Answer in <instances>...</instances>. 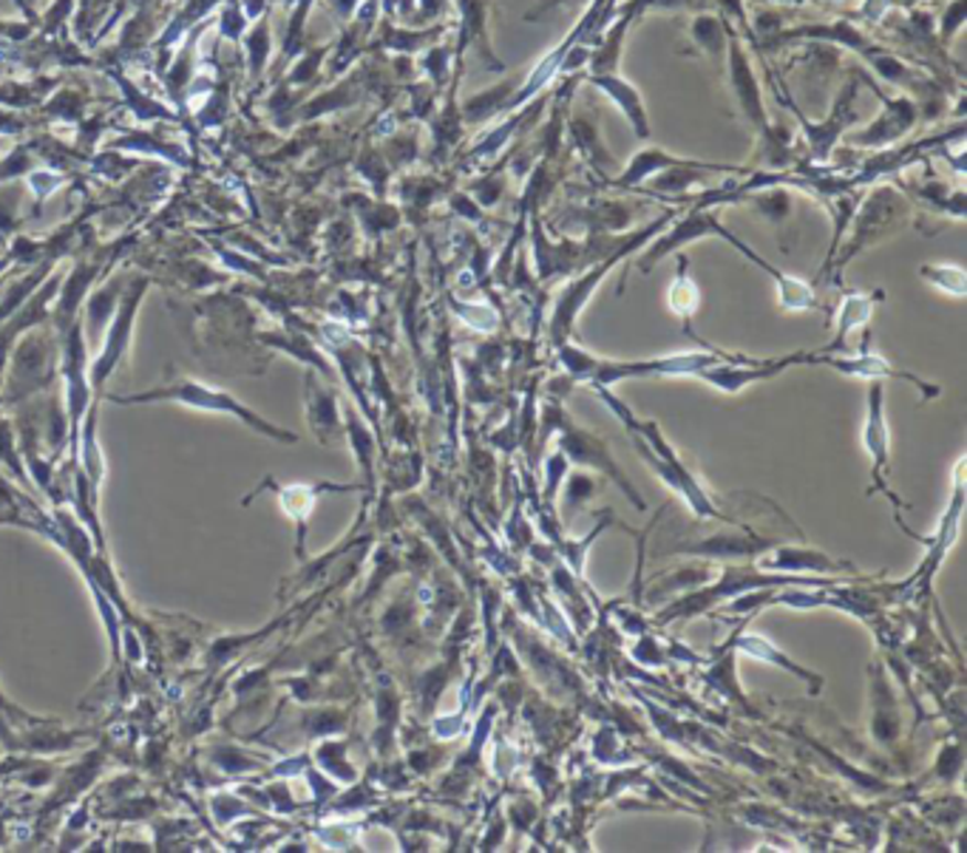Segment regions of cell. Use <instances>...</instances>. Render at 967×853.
Returning a JSON list of instances; mask_svg holds the SVG:
<instances>
[{"label":"cell","mask_w":967,"mask_h":853,"mask_svg":"<svg viewBox=\"0 0 967 853\" xmlns=\"http://www.w3.org/2000/svg\"><path fill=\"white\" fill-rule=\"evenodd\" d=\"M860 86H862L860 74L857 72L848 74V79L842 83L840 94H837L835 106L828 108L826 119L815 122V119H806V114L797 108L795 99L788 97V91L777 88L775 77H772V94H775L781 106H786L788 111H792V117H795L797 126H801L803 139H806V151H808L806 162H812V165H823V162H828V159H831V153H835L837 142H840V139L848 133V128H855L857 122H860V114H857V108H855Z\"/></svg>","instance_id":"obj_1"},{"label":"cell","mask_w":967,"mask_h":853,"mask_svg":"<svg viewBox=\"0 0 967 853\" xmlns=\"http://www.w3.org/2000/svg\"><path fill=\"white\" fill-rule=\"evenodd\" d=\"M117 403H148V400H173V403H182V406H191V409H202V411H219V414H233L239 417L241 423L256 429L259 434L272 436V440H284V443H296V434L290 431H281L276 425H270L267 420H261L256 411H250L247 406H241L239 400L227 391L219 389H207L202 384H193V380H182L176 386H165V389H157V391H148V395L140 397H114Z\"/></svg>","instance_id":"obj_2"},{"label":"cell","mask_w":967,"mask_h":853,"mask_svg":"<svg viewBox=\"0 0 967 853\" xmlns=\"http://www.w3.org/2000/svg\"><path fill=\"white\" fill-rule=\"evenodd\" d=\"M860 79L866 83L871 91L877 94V99L882 102V114L874 119V122H868L866 128L851 133L848 139V145L851 148H866V151H885V148H894L900 139H905L907 133L914 131L920 126V102H916L911 94H900V97H888L880 86H877V79L871 77L868 72L857 68Z\"/></svg>","instance_id":"obj_3"},{"label":"cell","mask_w":967,"mask_h":853,"mask_svg":"<svg viewBox=\"0 0 967 853\" xmlns=\"http://www.w3.org/2000/svg\"><path fill=\"white\" fill-rule=\"evenodd\" d=\"M911 213L907 198L896 191L894 185H880L871 196L862 202V207H857V216H851V241L842 250L840 261L837 264H846L866 247L877 245L885 236L896 230Z\"/></svg>","instance_id":"obj_4"},{"label":"cell","mask_w":967,"mask_h":853,"mask_svg":"<svg viewBox=\"0 0 967 853\" xmlns=\"http://www.w3.org/2000/svg\"><path fill=\"white\" fill-rule=\"evenodd\" d=\"M727 74H729V88H732V97H735L743 119H746L749 126H752V131L761 137V133L769 128L761 83H758L755 66H752V57H749L746 40H743V34L738 32L729 20H727Z\"/></svg>","instance_id":"obj_5"},{"label":"cell","mask_w":967,"mask_h":853,"mask_svg":"<svg viewBox=\"0 0 967 853\" xmlns=\"http://www.w3.org/2000/svg\"><path fill=\"white\" fill-rule=\"evenodd\" d=\"M458 7V40H454V77H463V60L469 48H477L485 66L497 74L505 72V63L494 54L488 40V9L491 0H454Z\"/></svg>","instance_id":"obj_6"},{"label":"cell","mask_w":967,"mask_h":853,"mask_svg":"<svg viewBox=\"0 0 967 853\" xmlns=\"http://www.w3.org/2000/svg\"><path fill=\"white\" fill-rule=\"evenodd\" d=\"M565 133L570 139V148L579 153V156L588 162L599 176L610 179L616 173V159L610 156L608 148L602 142V128H599V114L597 108L582 106V108H568L565 114Z\"/></svg>","instance_id":"obj_7"},{"label":"cell","mask_w":967,"mask_h":853,"mask_svg":"<svg viewBox=\"0 0 967 853\" xmlns=\"http://www.w3.org/2000/svg\"><path fill=\"white\" fill-rule=\"evenodd\" d=\"M545 106H548V97L530 99L528 106L517 108V111H511L505 122H499L497 128H491L488 133H483V137H480L477 142L469 148V153H465V159H463L465 165L474 168V165H491V162H497L499 153H503L505 148L511 145L514 133L525 131V128H528L530 122H534V119H537L539 114L545 111Z\"/></svg>","instance_id":"obj_8"},{"label":"cell","mask_w":967,"mask_h":853,"mask_svg":"<svg viewBox=\"0 0 967 853\" xmlns=\"http://www.w3.org/2000/svg\"><path fill=\"white\" fill-rule=\"evenodd\" d=\"M582 83L593 86L597 91H602L604 97L619 108V111L627 117L630 128L636 131L638 139H653V128H649V114L647 106H644V97L627 77H622L619 72H610V74H582Z\"/></svg>","instance_id":"obj_9"},{"label":"cell","mask_w":967,"mask_h":853,"mask_svg":"<svg viewBox=\"0 0 967 853\" xmlns=\"http://www.w3.org/2000/svg\"><path fill=\"white\" fill-rule=\"evenodd\" d=\"M140 298H142V284H133L131 292L126 295V301H122L120 312H117V324H114L111 335H108L106 352H103V355L97 357V364H94V384L97 386L106 380L108 371L114 369V364H117L122 352H126L128 335H131V324H133V312H137Z\"/></svg>","instance_id":"obj_10"},{"label":"cell","mask_w":967,"mask_h":853,"mask_svg":"<svg viewBox=\"0 0 967 853\" xmlns=\"http://www.w3.org/2000/svg\"><path fill=\"white\" fill-rule=\"evenodd\" d=\"M687 37L698 57H727V18L723 14H716L712 9L696 12L687 23Z\"/></svg>","instance_id":"obj_11"},{"label":"cell","mask_w":967,"mask_h":853,"mask_svg":"<svg viewBox=\"0 0 967 853\" xmlns=\"http://www.w3.org/2000/svg\"><path fill=\"white\" fill-rule=\"evenodd\" d=\"M445 34L443 23H431V26H395L391 20H384L380 26V48H389L395 54H418L423 48L434 46Z\"/></svg>","instance_id":"obj_12"},{"label":"cell","mask_w":967,"mask_h":853,"mask_svg":"<svg viewBox=\"0 0 967 853\" xmlns=\"http://www.w3.org/2000/svg\"><path fill=\"white\" fill-rule=\"evenodd\" d=\"M514 91H517L514 79H503V83H497V86L488 88V91H480V94H471V97H465L463 102H458L460 117H463V126L465 128L483 126V122H488L491 117H499L505 108V102H508L511 94Z\"/></svg>","instance_id":"obj_13"},{"label":"cell","mask_w":967,"mask_h":853,"mask_svg":"<svg viewBox=\"0 0 967 853\" xmlns=\"http://www.w3.org/2000/svg\"><path fill=\"white\" fill-rule=\"evenodd\" d=\"M676 162H681V156L664 151V148H658V145H647V148H642L636 156L630 159L627 168H624L622 173H616V176L610 179V185L638 187L642 182H647L653 173L664 171V168H669V165H676Z\"/></svg>","instance_id":"obj_14"},{"label":"cell","mask_w":967,"mask_h":853,"mask_svg":"<svg viewBox=\"0 0 967 853\" xmlns=\"http://www.w3.org/2000/svg\"><path fill=\"white\" fill-rule=\"evenodd\" d=\"M707 9H709V0H624V3L613 0V20H616L619 14H630V18L638 20L647 12L696 14V12H707Z\"/></svg>","instance_id":"obj_15"},{"label":"cell","mask_w":967,"mask_h":853,"mask_svg":"<svg viewBox=\"0 0 967 853\" xmlns=\"http://www.w3.org/2000/svg\"><path fill=\"white\" fill-rule=\"evenodd\" d=\"M451 60H454V46H443V43H434V46L426 48L418 57L415 66L429 77V83L434 86V91H443L445 83H451L454 77V68H451Z\"/></svg>","instance_id":"obj_16"},{"label":"cell","mask_w":967,"mask_h":853,"mask_svg":"<svg viewBox=\"0 0 967 853\" xmlns=\"http://www.w3.org/2000/svg\"><path fill=\"white\" fill-rule=\"evenodd\" d=\"M880 298H882V292L880 295H848L846 301H842L840 315H837V321H840V335H837V344H842V337L848 335V330H855L857 324H866L868 315H871V310H874V304L880 301Z\"/></svg>","instance_id":"obj_17"},{"label":"cell","mask_w":967,"mask_h":853,"mask_svg":"<svg viewBox=\"0 0 967 853\" xmlns=\"http://www.w3.org/2000/svg\"><path fill=\"white\" fill-rule=\"evenodd\" d=\"M684 267H687V261H681V272H678V278L673 281V287H669V310L687 321V317L692 315L698 306V287H696V281L687 276V270H684Z\"/></svg>","instance_id":"obj_18"},{"label":"cell","mask_w":967,"mask_h":853,"mask_svg":"<svg viewBox=\"0 0 967 853\" xmlns=\"http://www.w3.org/2000/svg\"><path fill=\"white\" fill-rule=\"evenodd\" d=\"M920 276L925 278V281H931L934 287H939L942 292H947V295H954V298H961L967 290L965 270H961V267L925 264V267H920Z\"/></svg>","instance_id":"obj_19"},{"label":"cell","mask_w":967,"mask_h":853,"mask_svg":"<svg viewBox=\"0 0 967 853\" xmlns=\"http://www.w3.org/2000/svg\"><path fill=\"white\" fill-rule=\"evenodd\" d=\"M965 18H967V0H950V3H945V12H942L939 26H936V37H939L942 48L950 46V40L961 32Z\"/></svg>","instance_id":"obj_20"},{"label":"cell","mask_w":967,"mask_h":853,"mask_svg":"<svg viewBox=\"0 0 967 853\" xmlns=\"http://www.w3.org/2000/svg\"><path fill=\"white\" fill-rule=\"evenodd\" d=\"M445 14V0H418L415 12L409 14V26H423V23H438Z\"/></svg>","instance_id":"obj_21"},{"label":"cell","mask_w":967,"mask_h":853,"mask_svg":"<svg viewBox=\"0 0 967 853\" xmlns=\"http://www.w3.org/2000/svg\"><path fill=\"white\" fill-rule=\"evenodd\" d=\"M891 9H896V0H866L860 7V12H857V18L871 23V26H880L882 18H885Z\"/></svg>","instance_id":"obj_22"},{"label":"cell","mask_w":967,"mask_h":853,"mask_svg":"<svg viewBox=\"0 0 967 853\" xmlns=\"http://www.w3.org/2000/svg\"><path fill=\"white\" fill-rule=\"evenodd\" d=\"M253 37H256V54H250V68L253 74H259L261 63L267 60V46H270V29H267V20L265 23H259V29L253 32Z\"/></svg>","instance_id":"obj_23"},{"label":"cell","mask_w":967,"mask_h":853,"mask_svg":"<svg viewBox=\"0 0 967 853\" xmlns=\"http://www.w3.org/2000/svg\"><path fill=\"white\" fill-rule=\"evenodd\" d=\"M577 3H584V0H539L537 7L530 9V12H525V20H528V23H534V20L548 18V14L557 12V9L577 7ZM588 3H590V0H588Z\"/></svg>","instance_id":"obj_24"},{"label":"cell","mask_w":967,"mask_h":853,"mask_svg":"<svg viewBox=\"0 0 967 853\" xmlns=\"http://www.w3.org/2000/svg\"><path fill=\"white\" fill-rule=\"evenodd\" d=\"M330 7L335 9V14H339L341 20H350L352 14L358 12V0H330Z\"/></svg>","instance_id":"obj_25"},{"label":"cell","mask_w":967,"mask_h":853,"mask_svg":"<svg viewBox=\"0 0 967 853\" xmlns=\"http://www.w3.org/2000/svg\"><path fill=\"white\" fill-rule=\"evenodd\" d=\"M384 14L386 20L395 18V14H398V0H384Z\"/></svg>","instance_id":"obj_26"},{"label":"cell","mask_w":967,"mask_h":853,"mask_svg":"<svg viewBox=\"0 0 967 853\" xmlns=\"http://www.w3.org/2000/svg\"><path fill=\"white\" fill-rule=\"evenodd\" d=\"M769 3H777V7H806L808 0H769Z\"/></svg>","instance_id":"obj_27"},{"label":"cell","mask_w":967,"mask_h":853,"mask_svg":"<svg viewBox=\"0 0 967 853\" xmlns=\"http://www.w3.org/2000/svg\"><path fill=\"white\" fill-rule=\"evenodd\" d=\"M911 3H916V0H896V7H911Z\"/></svg>","instance_id":"obj_28"}]
</instances>
